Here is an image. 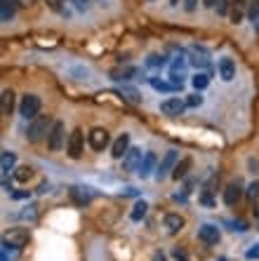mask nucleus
Segmentation results:
<instances>
[{
    "label": "nucleus",
    "mask_w": 259,
    "mask_h": 261,
    "mask_svg": "<svg viewBox=\"0 0 259 261\" xmlns=\"http://www.w3.org/2000/svg\"><path fill=\"white\" fill-rule=\"evenodd\" d=\"M87 141L92 146V151H104L111 144V134H108V130H104V127H94L87 134Z\"/></svg>",
    "instance_id": "obj_6"
},
{
    "label": "nucleus",
    "mask_w": 259,
    "mask_h": 261,
    "mask_svg": "<svg viewBox=\"0 0 259 261\" xmlns=\"http://www.w3.org/2000/svg\"><path fill=\"white\" fill-rule=\"evenodd\" d=\"M153 261H165V254H163V252H156V254H153Z\"/></svg>",
    "instance_id": "obj_43"
},
{
    "label": "nucleus",
    "mask_w": 259,
    "mask_h": 261,
    "mask_svg": "<svg viewBox=\"0 0 259 261\" xmlns=\"http://www.w3.org/2000/svg\"><path fill=\"white\" fill-rule=\"evenodd\" d=\"M191 85H193L198 92L205 90L207 85H210V75H207V73H196V75L191 78Z\"/></svg>",
    "instance_id": "obj_25"
},
{
    "label": "nucleus",
    "mask_w": 259,
    "mask_h": 261,
    "mask_svg": "<svg viewBox=\"0 0 259 261\" xmlns=\"http://www.w3.org/2000/svg\"><path fill=\"white\" fill-rule=\"evenodd\" d=\"M172 257H174L177 261H188V254H186L184 247H174V250H172Z\"/></svg>",
    "instance_id": "obj_33"
},
{
    "label": "nucleus",
    "mask_w": 259,
    "mask_h": 261,
    "mask_svg": "<svg viewBox=\"0 0 259 261\" xmlns=\"http://www.w3.org/2000/svg\"><path fill=\"white\" fill-rule=\"evenodd\" d=\"M177 162H179L177 151H168V153H165V158L161 160V165H158V170H156V177H158V181L165 179L168 174H172V172H174V165H177Z\"/></svg>",
    "instance_id": "obj_7"
},
{
    "label": "nucleus",
    "mask_w": 259,
    "mask_h": 261,
    "mask_svg": "<svg viewBox=\"0 0 259 261\" xmlns=\"http://www.w3.org/2000/svg\"><path fill=\"white\" fill-rule=\"evenodd\" d=\"M33 2H36V0H19V5H21V7H31Z\"/></svg>",
    "instance_id": "obj_42"
},
{
    "label": "nucleus",
    "mask_w": 259,
    "mask_h": 261,
    "mask_svg": "<svg viewBox=\"0 0 259 261\" xmlns=\"http://www.w3.org/2000/svg\"><path fill=\"white\" fill-rule=\"evenodd\" d=\"M248 17H250V21L255 24V26L259 28V0H252L250 2V9H248Z\"/></svg>",
    "instance_id": "obj_27"
},
{
    "label": "nucleus",
    "mask_w": 259,
    "mask_h": 261,
    "mask_svg": "<svg viewBox=\"0 0 259 261\" xmlns=\"http://www.w3.org/2000/svg\"><path fill=\"white\" fill-rule=\"evenodd\" d=\"M64 144H66V127L62 120H54L50 136H47V146H50V151H62Z\"/></svg>",
    "instance_id": "obj_2"
},
{
    "label": "nucleus",
    "mask_w": 259,
    "mask_h": 261,
    "mask_svg": "<svg viewBox=\"0 0 259 261\" xmlns=\"http://www.w3.org/2000/svg\"><path fill=\"white\" fill-rule=\"evenodd\" d=\"M17 5H19V0H0V19H2L5 24H7L9 19L14 17Z\"/></svg>",
    "instance_id": "obj_18"
},
{
    "label": "nucleus",
    "mask_w": 259,
    "mask_h": 261,
    "mask_svg": "<svg viewBox=\"0 0 259 261\" xmlns=\"http://www.w3.org/2000/svg\"><path fill=\"white\" fill-rule=\"evenodd\" d=\"M229 9H231V0H219L217 2V12L219 14H229Z\"/></svg>",
    "instance_id": "obj_34"
},
{
    "label": "nucleus",
    "mask_w": 259,
    "mask_h": 261,
    "mask_svg": "<svg viewBox=\"0 0 259 261\" xmlns=\"http://www.w3.org/2000/svg\"><path fill=\"white\" fill-rule=\"evenodd\" d=\"M127 151H130V134H125V132H123V134H120L116 141H113V146H111V155H113L116 160H120V158H123Z\"/></svg>",
    "instance_id": "obj_16"
},
{
    "label": "nucleus",
    "mask_w": 259,
    "mask_h": 261,
    "mask_svg": "<svg viewBox=\"0 0 259 261\" xmlns=\"http://www.w3.org/2000/svg\"><path fill=\"white\" fill-rule=\"evenodd\" d=\"M245 14H248V2L245 0H231V9H229L231 24H243Z\"/></svg>",
    "instance_id": "obj_12"
},
{
    "label": "nucleus",
    "mask_w": 259,
    "mask_h": 261,
    "mask_svg": "<svg viewBox=\"0 0 259 261\" xmlns=\"http://www.w3.org/2000/svg\"><path fill=\"white\" fill-rule=\"evenodd\" d=\"M217 2H219V0H203L205 7H217Z\"/></svg>",
    "instance_id": "obj_41"
},
{
    "label": "nucleus",
    "mask_w": 259,
    "mask_h": 261,
    "mask_svg": "<svg viewBox=\"0 0 259 261\" xmlns=\"http://www.w3.org/2000/svg\"><path fill=\"white\" fill-rule=\"evenodd\" d=\"M217 68H219V78H222V80L231 82L233 78H236V64H233V59H229V57L219 59Z\"/></svg>",
    "instance_id": "obj_15"
},
{
    "label": "nucleus",
    "mask_w": 259,
    "mask_h": 261,
    "mask_svg": "<svg viewBox=\"0 0 259 261\" xmlns=\"http://www.w3.org/2000/svg\"><path fill=\"white\" fill-rule=\"evenodd\" d=\"M233 231H248V226H245V221H233Z\"/></svg>",
    "instance_id": "obj_39"
},
{
    "label": "nucleus",
    "mask_w": 259,
    "mask_h": 261,
    "mask_svg": "<svg viewBox=\"0 0 259 261\" xmlns=\"http://www.w3.org/2000/svg\"><path fill=\"white\" fill-rule=\"evenodd\" d=\"M9 196H12L14 200H24V198H28V196H31V191H12Z\"/></svg>",
    "instance_id": "obj_35"
},
{
    "label": "nucleus",
    "mask_w": 259,
    "mask_h": 261,
    "mask_svg": "<svg viewBox=\"0 0 259 261\" xmlns=\"http://www.w3.org/2000/svg\"><path fill=\"white\" fill-rule=\"evenodd\" d=\"M243 198V189L238 181H233V184H229L226 189H224V202L229 205V207H233V205H238V200Z\"/></svg>",
    "instance_id": "obj_13"
},
{
    "label": "nucleus",
    "mask_w": 259,
    "mask_h": 261,
    "mask_svg": "<svg viewBox=\"0 0 259 261\" xmlns=\"http://www.w3.org/2000/svg\"><path fill=\"white\" fill-rule=\"evenodd\" d=\"M52 120L50 116H36L31 123H28V130H26V139L31 144H38L43 141L45 136H50V130H52Z\"/></svg>",
    "instance_id": "obj_1"
},
{
    "label": "nucleus",
    "mask_w": 259,
    "mask_h": 261,
    "mask_svg": "<svg viewBox=\"0 0 259 261\" xmlns=\"http://www.w3.org/2000/svg\"><path fill=\"white\" fill-rule=\"evenodd\" d=\"M146 212H149V205H146L144 200H137V205H134L132 212H130V219H132V221H142L144 216H146Z\"/></svg>",
    "instance_id": "obj_23"
},
{
    "label": "nucleus",
    "mask_w": 259,
    "mask_h": 261,
    "mask_svg": "<svg viewBox=\"0 0 259 261\" xmlns=\"http://www.w3.org/2000/svg\"><path fill=\"white\" fill-rule=\"evenodd\" d=\"M151 85L156 87V90H161V92H170V90H177L172 82H161L158 78H151Z\"/></svg>",
    "instance_id": "obj_29"
},
{
    "label": "nucleus",
    "mask_w": 259,
    "mask_h": 261,
    "mask_svg": "<svg viewBox=\"0 0 259 261\" xmlns=\"http://www.w3.org/2000/svg\"><path fill=\"white\" fill-rule=\"evenodd\" d=\"M134 73H137L134 66H118V68L111 71V78H113V80H130Z\"/></svg>",
    "instance_id": "obj_22"
},
{
    "label": "nucleus",
    "mask_w": 259,
    "mask_h": 261,
    "mask_svg": "<svg viewBox=\"0 0 259 261\" xmlns=\"http://www.w3.org/2000/svg\"><path fill=\"white\" fill-rule=\"evenodd\" d=\"M83 146H85V136H83V130L78 127V130H73L71 134H69V141H66V153H69V158L78 160L83 155Z\"/></svg>",
    "instance_id": "obj_4"
},
{
    "label": "nucleus",
    "mask_w": 259,
    "mask_h": 261,
    "mask_svg": "<svg viewBox=\"0 0 259 261\" xmlns=\"http://www.w3.org/2000/svg\"><path fill=\"white\" fill-rule=\"evenodd\" d=\"M47 5H50L52 9H57V12H59V9H62V0H47Z\"/></svg>",
    "instance_id": "obj_40"
},
{
    "label": "nucleus",
    "mask_w": 259,
    "mask_h": 261,
    "mask_svg": "<svg viewBox=\"0 0 259 261\" xmlns=\"http://www.w3.org/2000/svg\"><path fill=\"white\" fill-rule=\"evenodd\" d=\"M146 64H149V66H153V68H156V66H163V64H165V57H163V54H151Z\"/></svg>",
    "instance_id": "obj_31"
},
{
    "label": "nucleus",
    "mask_w": 259,
    "mask_h": 261,
    "mask_svg": "<svg viewBox=\"0 0 259 261\" xmlns=\"http://www.w3.org/2000/svg\"><path fill=\"white\" fill-rule=\"evenodd\" d=\"M12 108H14V92L2 90V94H0V111H2V116H9Z\"/></svg>",
    "instance_id": "obj_21"
},
{
    "label": "nucleus",
    "mask_w": 259,
    "mask_h": 261,
    "mask_svg": "<svg viewBox=\"0 0 259 261\" xmlns=\"http://www.w3.org/2000/svg\"><path fill=\"white\" fill-rule=\"evenodd\" d=\"M118 94H120V97H123L125 101H130V104H139V101H142V97H139V92H137V90H132V87H125V85H123V87L118 90Z\"/></svg>",
    "instance_id": "obj_24"
},
{
    "label": "nucleus",
    "mask_w": 259,
    "mask_h": 261,
    "mask_svg": "<svg viewBox=\"0 0 259 261\" xmlns=\"http://www.w3.org/2000/svg\"><path fill=\"white\" fill-rule=\"evenodd\" d=\"M85 189H71V196L76 198V202H81V205H85L89 200V193H83Z\"/></svg>",
    "instance_id": "obj_30"
},
{
    "label": "nucleus",
    "mask_w": 259,
    "mask_h": 261,
    "mask_svg": "<svg viewBox=\"0 0 259 261\" xmlns=\"http://www.w3.org/2000/svg\"><path fill=\"white\" fill-rule=\"evenodd\" d=\"M31 240V233H28V228H12L9 233H5L2 238V245H7L12 250H21L24 245Z\"/></svg>",
    "instance_id": "obj_3"
},
{
    "label": "nucleus",
    "mask_w": 259,
    "mask_h": 261,
    "mask_svg": "<svg viewBox=\"0 0 259 261\" xmlns=\"http://www.w3.org/2000/svg\"><path fill=\"white\" fill-rule=\"evenodd\" d=\"M196 7H198V0H184V9L186 12H193Z\"/></svg>",
    "instance_id": "obj_37"
},
{
    "label": "nucleus",
    "mask_w": 259,
    "mask_h": 261,
    "mask_svg": "<svg viewBox=\"0 0 259 261\" xmlns=\"http://www.w3.org/2000/svg\"><path fill=\"white\" fill-rule=\"evenodd\" d=\"M163 224H165V231L170 235H177L181 228H184V224H186V219L181 214H177V212H170V214H165V219H163Z\"/></svg>",
    "instance_id": "obj_11"
},
{
    "label": "nucleus",
    "mask_w": 259,
    "mask_h": 261,
    "mask_svg": "<svg viewBox=\"0 0 259 261\" xmlns=\"http://www.w3.org/2000/svg\"><path fill=\"white\" fill-rule=\"evenodd\" d=\"M184 108H186V101H181L179 97H170V99H165L161 104V113H165V116H181L184 113Z\"/></svg>",
    "instance_id": "obj_8"
},
{
    "label": "nucleus",
    "mask_w": 259,
    "mask_h": 261,
    "mask_svg": "<svg viewBox=\"0 0 259 261\" xmlns=\"http://www.w3.org/2000/svg\"><path fill=\"white\" fill-rule=\"evenodd\" d=\"M31 177H33V170H31L28 165H21V167H17V170H14V179L21 181V184H24V181H28Z\"/></svg>",
    "instance_id": "obj_26"
},
{
    "label": "nucleus",
    "mask_w": 259,
    "mask_h": 261,
    "mask_svg": "<svg viewBox=\"0 0 259 261\" xmlns=\"http://www.w3.org/2000/svg\"><path fill=\"white\" fill-rule=\"evenodd\" d=\"M38 111H40V97L36 94H24V99L19 104V113L26 118V120H33L38 116Z\"/></svg>",
    "instance_id": "obj_5"
},
{
    "label": "nucleus",
    "mask_w": 259,
    "mask_h": 261,
    "mask_svg": "<svg viewBox=\"0 0 259 261\" xmlns=\"http://www.w3.org/2000/svg\"><path fill=\"white\" fill-rule=\"evenodd\" d=\"M50 191V184H40V189H38V193H47Z\"/></svg>",
    "instance_id": "obj_44"
},
{
    "label": "nucleus",
    "mask_w": 259,
    "mask_h": 261,
    "mask_svg": "<svg viewBox=\"0 0 259 261\" xmlns=\"http://www.w3.org/2000/svg\"><path fill=\"white\" fill-rule=\"evenodd\" d=\"M36 209H38V207H26V212H24L21 216H24V219H31V221H33V219H36Z\"/></svg>",
    "instance_id": "obj_38"
},
{
    "label": "nucleus",
    "mask_w": 259,
    "mask_h": 261,
    "mask_svg": "<svg viewBox=\"0 0 259 261\" xmlns=\"http://www.w3.org/2000/svg\"><path fill=\"white\" fill-rule=\"evenodd\" d=\"M188 57H191V64L198 66V68H210V54L203 50V47H191L188 50Z\"/></svg>",
    "instance_id": "obj_14"
},
{
    "label": "nucleus",
    "mask_w": 259,
    "mask_h": 261,
    "mask_svg": "<svg viewBox=\"0 0 259 261\" xmlns=\"http://www.w3.org/2000/svg\"><path fill=\"white\" fill-rule=\"evenodd\" d=\"M198 238L205 245H217L219 238H222V233H219V228H217L215 224H203L198 228Z\"/></svg>",
    "instance_id": "obj_9"
},
{
    "label": "nucleus",
    "mask_w": 259,
    "mask_h": 261,
    "mask_svg": "<svg viewBox=\"0 0 259 261\" xmlns=\"http://www.w3.org/2000/svg\"><path fill=\"white\" fill-rule=\"evenodd\" d=\"M245 196H248L250 202H255V200L259 198V181H252L250 186H248V191H245Z\"/></svg>",
    "instance_id": "obj_28"
},
{
    "label": "nucleus",
    "mask_w": 259,
    "mask_h": 261,
    "mask_svg": "<svg viewBox=\"0 0 259 261\" xmlns=\"http://www.w3.org/2000/svg\"><path fill=\"white\" fill-rule=\"evenodd\" d=\"M14 165H17V158L12 151H2L0 155V170H2V177H7L9 172H14Z\"/></svg>",
    "instance_id": "obj_20"
},
{
    "label": "nucleus",
    "mask_w": 259,
    "mask_h": 261,
    "mask_svg": "<svg viewBox=\"0 0 259 261\" xmlns=\"http://www.w3.org/2000/svg\"><path fill=\"white\" fill-rule=\"evenodd\" d=\"M156 162H158V158H156V153H144L142 158V165H139V177L142 179H146V177H151V172L156 170Z\"/></svg>",
    "instance_id": "obj_17"
},
{
    "label": "nucleus",
    "mask_w": 259,
    "mask_h": 261,
    "mask_svg": "<svg viewBox=\"0 0 259 261\" xmlns=\"http://www.w3.org/2000/svg\"><path fill=\"white\" fill-rule=\"evenodd\" d=\"M245 257H248V259H259V245H255V247H250V250H248V252H245Z\"/></svg>",
    "instance_id": "obj_36"
},
{
    "label": "nucleus",
    "mask_w": 259,
    "mask_h": 261,
    "mask_svg": "<svg viewBox=\"0 0 259 261\" xmlns=\"http://www.w3.org/2000/svg\"><path fill=\"white\" fill-rule=\"evenodd\" d=\"M203 104V97H200V92H196V94H191L186 99V106H191V108H196V106H200Z\"/></svg>",
    "instance_id": "obj_32"
},
{
    "label": "nucleus",
    "mask_w": 259,
    "mask_h": 261,
    "mask_svg": "<svg viewBox=\"0 0 259 261\" xmlns=\"http://www.w3.org/2000/svg\"><path fill=\"white\" fill-rule=\"evenodd\" d=\"M170 5L174 7V5H179V0H170Z\"/></svg>",
    "instance_id": "obj_45"
},
{
    "label": "nucleus",
    "mask_w": 259,
    "mask_h": 261,
    "mask_svg": "<svg viewBox=\"0 0 259 261\" xmlns=\"http://www.w3.org/2000/svg\"><path fill=\"white\" fill-rule=\"evenodd\" d=\"M191 165H193V160L191 158H181V160L174 165V172H172L170 177L174 181H179V179H186V174H188V170H191Z\"/></svg>",
    "instance_id": "obj_19"
},
{
    "label": "nucleus",
    "mask_w": 259,
    "mask_h": 261,
    "mask_svg": "<svg viewBox=\"0 0 259 261\" xmlns=\"http://www.w3.org/2000/svg\"><path fill=\"white\" fill-rule=\"evenodd\" d=\"M142 151L139 148H130L125 155H123V170L125 172H139V165H142Z\"/></svg>",
    "instance_id": "obj_10"
}]
</instances>
